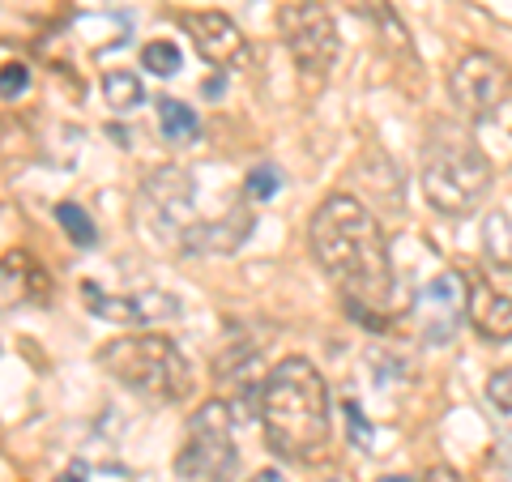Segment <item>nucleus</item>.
<instances>
[{"instance_id": "nucleus-1", "label": "nucleus", "mask_w": 512, "mask_h": 482, "mask_svg": "<svg viewBox=\"0 0 512 482\" xmlns=\"http://www.w3.org/2000/svg\"><path fill=\"white\" fill-rule=\"evenodd\" d=\"M308 244L316 265L329 273L342 299L350 303V316L380 325L393 303V256L376 214L359 197L333 192L316 205L308 222Z\"/></svg>"}, {"instance_id": "nucleus-2", "label": "nucleus", "mask_w": 512, "mask_h": 482, "mask_svg": "<svg viewBox=\"0 0 512 482\" xmlns=\"http://www.w3.org/2000/svg\"><path fill=\"white\" fill-rule=\"evenodd\" d=\"M261 431L278 457L316 465L329 453V384L308 359H282L261 384Z\"/></svg>"}, {"instance_id": "nucleus-3", "label": "nucleus", "mask_w": 512, "mask_h": 482, "mask_svg": "<svg viewBox=\"0 0 512 482\" xmlns=\"http://www.w3.org/2000/svg\"><path fill=\"white\" fill-rule=\"evenodd\" d=\"M491 158L453 120H436L423 141V192L448 218H466L483 205L491 188Z\"/></svg>"}, {"instance_id": "nucleus-4", "label": "nucleus", "mask_w": 512, "mask_h": 482, "mask_svg": "<svg viewBox=\"0 0 512 482\" xmlns=\"http://www.w3.org/2000/svg\"><path fill=\"white\" fill-rule=\"evenodd\" d=\"M103 372L154 406H175L192 393V367L184 350L163 333H128L99 350Z\"/></svg>"}, {"instance_id": "nucleus-5", "label": "nucleus", "mask_w": 512, "mask_h": 482, "mask_svg": "<svg viewBox=\"0 0 512 482\" xmlns=\"http://www.w3.org/2000/svg\"><path fill=\"white\" fill-rule=\"evenodd\" d=\"M235 440H231V406L227 401H205L192 414L184 448L175 457V478L180 482H231L235 478Z\"/></svg>"}, {"instance_id": "nucleus-6", "label": "nucleus", "mask_w": 512, "mask_h": 482, "mask_svg": "<svg viewBox=\"0 0 512 482\" xmlns=\"http://www.w3.org/2000/svg\"><path fill=\"white\" fill-rule=\"evenodd\" d=\"M278 26L303 77H312V82L329 77V69L338 64V52H342V35H338L333 13L320 0H291V5H282Z\"/></svg>"}, {"instance_id": "nucleus-7", "label": "nucleus", "mask_w": 512, "mask_h": 482, "mask_svg": "<svg viewBox=\"0 0 512 482\" xmlns=\"http://www.w3.org/2000/svg\"><path fill=\"white\" fill-rule=\"evenodd\" d=\"M448 94L470 120H500L512 103V69L491 52H466L448 69Z\"/></svg>"}, {"instance_id": "nucleus-8", "label": "nucleus", "mask_w": 512, "mask_h": 482, "mask_svg": "<svg viewBox=\"0 0 512 482\" xmlns=\"http://www.w3.org/2000/svg\"><path fill=\"white\" fill-rule=\"evenodd\" d=\"M466 316L478 337L512 342V261H487L466 269Z\"/></svg>"}, {"instance_id": "nucleus-9", "label": "nucleus", "mask_w": 512, "mask_h": 482, "mask_svg": "<svg viewBox=\"0 0 512 482\" xmlns=\"http://www.w3.org/2000/svg\"><path fill=\"white\" fill-rule=\"evenodd\" d=\"M188 201H192V180L188 175L180 167H158L150 180L141 184V197H137L141 231L154 235V239H167V235L184 239V231H188Z\"/></svg>"}, {"instance_id": "nucleus-10", "label": "nucleus", "mask_w": 512, "mask_h": 482, "mask_svg": "<svg viewBox=\"0 0 512 482\" xmlns=\"http://www.w3.org/2000/svg\"><path fill=\"white\" fill-rule=\"evenodd\" d=\"M180 26L188 30V39L201 52V60L214 64V69H244L252 60L248 35L235 26V18H227V13L192 9V13H180Z\"/></svg>"}, {"instance_id": "nucleus-11", "label": "nucleus", "mask_w": 512, "mask_h": 482, "mask_svg": "<svg viewBox=\"0 0 512 482\" xmlns=\"http://www.w3.org/2000/svg\"><path fill=\"white\" fill-rule=\"evenodd\" d=\"M82 303L86 312H94L99 320H111V325H154V320H175L180 316V299L167 291H141V295H107L99 282H82Z\"/></svg>"}, {"instance_id": "nucleus-12", "label": "nucleus", "mask_w": 512, "mask_h": 482, "mask_svg": "<svg viewBox=\"0 0 512 482\" xmlns=\"http://www.w3.org/2000/svg\"><path fill=\"white\" fill-rule=\"evenodd\" d=\"M419 308H423V329L431 342H448L461 320V308H466V282H461L457 273H440L423 291Z\"/></svg>"}, {"instance_id": "nucleus-13", "label": "nucleus", "mask_w": 512, "mask_h": 482, "mask_svg": "<svg viewBox=\"0 0 512 482\" xmlns=\"http://www.w3.org/2000/svg\"><path fill=\"white\" fill-rule=\"evenodd\" d=\"M43 291H47V278L26 252L0 256V312L35 303V299H43Z\"/></svg>"}, {"instance_id": "nucleus-14", "label": "nucleus", "mask_w": 512, "mask_h": 482, "mask_svg": "<svg viewBox=\"0 0 512 482\" xmlns=\"http://www.w3.org/2000/svg\"><path fill=\"white\" fill-rule=\"evenodd\" d=\"M158 128H163L167 141L180 146V141H192L201 133V120H197V111L180 99H158Z\"/></svg>"}, {"instance_id": "nucleus-15", "label": "nucleus", "mask_w": 512, "mask_h": 482, "mask_svg": "<svg viewBox=\"0 0 512 482\" xmlns=\"http://www.w3.org/2000/svg\"><path fill=\"white\" fill-rule=\"evenodd\" d=\"M103 99L111 111H133L141 99H146V90H141V77L128 73V69H107L103 73Z\"/></svg>"}, {"instance_id": "nucleus-16", "label": "nucleus", "mask_w": 512, "mask_h": 482, "mask_svg": "<svg viewBox=\"0 0 512 482\" xmlns=\"http://www.w3.org/2000/svg\"><path fill=\"white\" fill-rule=\"evenodd\" d=\"M56 222H60L64 235H69L77 248H94V244H99V231H94V222L86 218V210H77L73 201L56 205Z\"/></svg>"}, {"instance_id": "nucleus-17", "label": "nucleus", "mask_w": 512, "mask_h": 482, "mask_svg": "<svg viewBox=\"0 0 512 482\" xmlns=\"http://www.w3.org/2000/svg\"><path fill=\"white\" fill-rule=\"evenodd\" d=\"M141 64H146L150 73H158V77H171L184 64V56H180V47L175 43L154 39V43H146V52H141Z\"/></svg>"}, {"instance_id": "nucleus-18", "label": "nucleus", "mask_w": 512, "mask_h": 482, "mask_svg": "<svg viewBox=\"0 0 512 482\" xmlns=\"http://www.w3.org/2000/svg\"><path fill=\"white\" fill-rule=\"evenodd\" d=\"M282 188V175H278V167H252L248 171V197H256V201H269L274 192Z\"/></svg>"}, {"instance_id": "nucleus-19", "label": "nucleus", "mask_w": 512, "mask_h": 482, "mask_svg": "<svg viewBox=\"0 0 512 482\" xmlns=\"http://www.w3.org/2000/svg\"><path fill=\"white\" fill-rule=\"evenodd\" d=\"M487 397H491V406L500 410V414H512V367H500V372H491Z\"/></svg>"}, {"instance_id": "nucleus-20", "label": "nucleus", "mask_w": 512, "mask_h": 482, "mask_svg": "<svg viewBox=\"0 0 512 482\" xmlns=\"http://www.w3.org/2000/svg\"><path fill=\"white\" fill-rule=\"evenodd\" d=\"M30 90V69L26 64H5L0 69V99H18V94Z\"/></svg>"}, {"instance_id": "nucleus-21", "label": "nucleus", "mask_w": 512, "mask_h": 482, "mask_svg": "<svg viewBox=\"0 0 512 482\" xmlns=\"http://www.w3.org/2000/svg\"><path fill=\"white\" fill-rule=\"evenodd\" d=\"M346 423H350V440H355L359 448H372V427H367V419L359 414L355 401H346Z\"/></svg>"}, {"instance_id": "nucleus-22", "label": "nucleus", "mask_w": 512, "mask_h": 482, "mask_svg": "<svg viewBox=\"0 0 512 482\" xmlns=\"http://www.w3.org/2000/svg\"><path fill=\"white\" fill-rule=\"evenodd\" d=\"M427 482H466V478H461L457 470H448V465H436V470L427 474Z\"/></svg>"}, {"instance_id": "nucleus-23", "label": "nucleus", "mask_w": 512, "mask_h": 482, "mask_svg": "<svg viewBox=\"0 0 512 482\" xmlns=\"http://www.w3.org/2000/svg\"><path fill=\"white\" fill-rule=\"evenodd\" d=\"M248 482H286L278 470H261V474H256V478H248Z\"/></svg>"}, {"instance_id": "nucleus-24", "label": "nucleus", "mask_w": 512, "mask_h": 482, "mask_svg": "<svg viewBox=\"0 0 512 482\" xmlns=\"http://www.w3.org/2000/svg\"><path fill=\"white\" fill-rule=\"evenodd\" d=\"M56 482H86V478H82V465H73V470H69V474H60Z\"/></svg>"}, {"instance_id": "nucleus-25", "label": "nucleus", "mask_w": 512, "mask_h": 482, "mask_svg": "<svg viewBox=\"0 0 512 482\" xmlns=\"http://www.w3.org/2000/svg\"><path fill=\"white\" fill-rule=\"evenodd\" d=\"M380 482H410V478H402V474H393V478H380Z\"/></svg>"}]
</instances>
